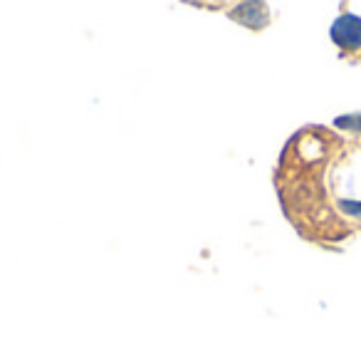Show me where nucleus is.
<instances>
[{
    "instance_id": "nucleus-1",
    "label": "nucleus",
    "mask_w": 361,
    "mask_h": 337,
    "mask_svg": "<svg viewBox=\"0 0 361 337\" xmlns=\"http://www.w3.org/2000/svg\"><path fill=\"white\" fill-rule=\"evenodd\" d=\"M334 40L346 50H356L361 47V20L354 16H344L336 20L334 25Z\"/></svg>"
}]
</instances>
